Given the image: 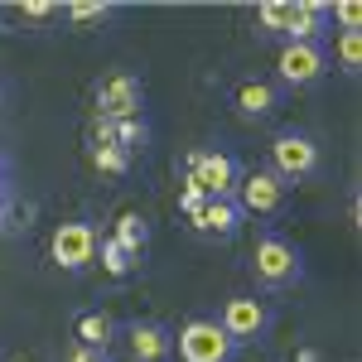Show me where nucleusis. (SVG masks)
<instances>
[{
	"mask_svg": "<svg viewBox=\"0 0 362 362\" xmlns=\"http://www.w3.org/2000/svg\"><path fill=\"white\" fill-rule=\"evenodd\" d=\"M251 271L256 280L266 285V290H285V285H295V280L305 276V256L295 242H285L280 232H266L256 251H251Z\"/></svg>",
	"mask_w": 362,
	"mask_h": 362,
	"instance_id": "f257e3e1",
	"label": "nucleus"
},
{
	"mask_svg": "<svg viewBox=\"0 0 362 362\" xmlns=\"http://www.w3.org/2000/svg\"><path fill=\"white\" fill-rule=\"evenodd\" d=\"M174 358L179 362H232L237 343L218 329V319H189L174 334Z\"/></svg>",
	"mask_w": 362,
	"mask_h": 362,
	"instance_id": "f03ea898",
	"label": "nucleus"
},
{
	"mask_svg": "<svg viewBox=\"0 0 362 362\" xmlns=\"http://www.w3.org/2000/svg\"><path fill=\"white\" fill-rule=\"evenodd\" d=\"M271 324H276V314L266 300H256V295H232L218 314V329H223L237 348H247V343H261V338L271 334Z\"/></svg>",
	"mask_w": 362,
	"mask_h": 362,
	"instance_id": "7ed1b4c3",
	"label": "nucleus"
},
{
	"mask_svg": "<svg viewBox=\"0 0 362 362\" xmlns=\"http://www.w3.org/2000/svg\"><path fill=\"white\" fill-rule=\"evenodd\" d=\"M314 169H319V145H314V136L285 126L271 140V174H276L280 184H295V179H309Z\"/></svg>",
	"mask_w": 362,
	"mask_h": 362,
	"instance_id": "20e7f679",
	"label": "nucleus"
},
{
	"mask_svg": "<svg viewBox=\"0 0 362 362\" xmlns=\"http://www.w3.org/2000/svg\"><path fill=\"white\" fill-rule=\"evenodd\" d=\"M237 179H242V169L227 150H194L189 155V184H198L208 198H232Z\"/></svg>",
	"mask_w": 362,
	"mask_h": 362,
	"instance_id": "39448f33",
	"label": "nucleus"
},
{
	"mask_svg": "<svg viewBox=\"0 0 362 362\" xmlns=\"http://www.w3.org/2000/svg\"><path fill=\"white\" fill-rule=\"evenodd\" d=\"M145 107V87H140L136 73H112L97 83V116L102 121H126V116H140Z\"/></svg>",
	"mask_w": 362,
	"mask_h": 362,
	"instance_id": "423d86ee",
	"label": "nucleus"
},
{
	"mask_svg": "<svg viewBox=\"0 0 362 362\" xmlns=\"http://www.w3.org/2000/svg\"><path fill=\"white\" fill-rule=\"evenodd\" d=\"M97 227L92 223H63L54 232V242H49V256H54L63 271H87L92 261H97Z\"/></svg>",
	"mask_w": 362,
	"mask_h": 362,
	"instance_id": "0eeeda50",
	"label": "nucleus"
},
{
	"mask_svg": "<svg viewBox=\"0 0 362 362\" xmlns=\"http://www.w3.org/2000/svg\"><path fill=\"white\" fill-rule=\"evenodd\" d=\"M276 73L285 87H309L329 73V54H324V44H285L276 58Z\"/></svg>",
	"mask_w": 362,
	"mask_h": 362,
	"instance_id": "6e6552de",
	"label": "nucleus"
},
{
	"mask_svg": "<svg viewBox=\"0 0 362 362\" xmlns=\"http://www.w3.org/2000/svg\"><path fill=\"white\" fill-rule=\"evenodd\" d=\"M237 208L242 213H261V218H271V213H280V203H285V184H280L271 169H256V174H247V179H237Z\"/></svg>",
	"mask_w": 362,
	"mask_h": 362,
	"instance_id": "1a4fd4ad",
	"label": "nucleus"
},
{
	"mask_svg": "<svg viewBox=\"0 0 362 362\" xmlns=\"http://www.w3.org/2000/svg\"><path fill=\"white\" fill-rule=\"evenodd\" d=\"M131 358L136 362H174V334L155 319L131 324Z\"/></svg>",
	"mask_w": 362,
	"mask_h": 362,
	"instance_id": "9d476101",
	"label": "nucleus"
},
{
	"mask_svg": "<svg viewBox=\"0 0 362 362\" xmlns=\"http://www.w3.org/2000/svg\"><path fill=\"white\" fill-rule=\"evenodd\" d=\"M242 218H247V213L237 208V198H208L189 223H194L198 237H232V232L242 227Z\"/></svg>",
	"mask_w": 362,
	"mask_h": 362,
	"instance_id": "9b49d317",
	"label": "nucleus"
},
{
	"mask_svg": "<svg viewBox=\"0 0 362 362\" xmlns=\"http://www.w3.org/2000/svg\"><path fill=\"white\" fill-rule=\"evenodd\" d=\"M324 29H329V5H324V0H290L285 44H319Z\"/></svg>",
	"mask_w": 362,
	"mask_h": 362,
	"instance_id": "f8f14e48",
	"label": "nucleus"
},
{
	"mask_svg": "<svg viewBox=\"0 0 362 362\" xmlns=\"http://www.w3.org/2000/svg\"><path fill=\"white\" fill-rule=\"evenodd\" d=\"M112 242L126 251V256H136V261H140V251L150 247V223H145L140 213H121L116 227H112Z\"/></svg>",
	"mask_w": 362,
	"mask_h": 362,
	"instance_id": "ddd939ff",
	"label": "nucleus"
},
{
	"mask_svg": "<svg viewBox=\"0 0 362 362\" xmlns=\"http://www.w3.org/2000/svg\"><path fill=\"white\" fill-rule=\"evenodd\" d=\"M112 334H116V324H112V314H102V309H87V314H78V343L83 348H112Z\"/></svg>",
	"mask_w": 362,
	"mask_h": 362,
	"instance_id": "4468645a",
	"label": "nucleus"
},
{
	"mask_svg": "<svg viewBox=\"0 0 362 362\" xmlns=\"http://www.w3.org/2000/svg\"><path fill=\"white\" fill-rule=\"evenodd\" d=\"M237 112H242V116H271V112H276V87L247 78V83L237 87Z\"/></svg>",
	"mask_w": 362,
	"mask_h": 362,
	"instance_id": "2eb2a0df",
	"label": "nucleus"
},
{
	"mask_svg": "<svg viewBox=\"0 0 362 362\" xmlns=\"http://www.w3.org/2000/svg\"><path fill=\"white\" fill-rule=\"evenodd\" d=\"M145 140H150L145 116H126V121H112V140L107 145H121L126 155H136V150H145Z\"/></svg>",
	"mask_w": 362,
	"mask_h": 362,
	"instance_id": "dca6fc26",
	"label": "nucleus"
},
{
	"mask_svg": "<svg viewBox=\"0 0 362 362\" xmlns=\"http://www.w3.org/2000/svg\"><path fill=\"white\" fill-rule=\"evenodd\" d=\"M97 256H102V271H107L112 280H126V276H131V271L140 266L136 256H126V251L116 247L112 237H107V242H97Z\"/></svg>",
	"mask_w": 362,
	"mask_h": 362,
	"instance_id": "f3484780",
	"label": "nucleus"
},
{
	"mask_svg": "<svg viewBox=\"0 0 362 362\" xmlns=\"http://www.w3.org/2000/svg\"><path fill=\"white\" fill-rule=\"evenodd\" d=\"M256 25L266 29V34H285V29H290V0H266V5H256Z\"/></svg>",
	"mask_w": 362,
	"mask_h": 362,
	"instance_id": "a211bd4d",
	"label": "nucleus"
},
{
	"mask_svg": "<svg viewBox=\"0 0 362 362\" xmlns=\"http://www.w3.org/2000/svg\"><path fill=\"white\" fill-rule=\"evenodd\" d=\"M92 169H102V174H126V169H131V155H126L121 145H92Z\"/></svg>",
	"mask_w": 362,
	"mask_h": 362,
	"instance_id": "6ab92c4d",
	"label": "nucleus"
},
{
	"mask_svg": "<svg viewBox=\"0 0 362 362\" xmlns=\"http://www.w3.org/2000/svg\"><path fill=\"white\" fill-rule=\"evenodd\" d=\"M338 63H343V73H358L362 68V34L358 29H343L338 34Z\"/></svg>",
	"mask_w": 362,
	"mask_h": 362,
	"instance_id": "aec40b11",
	"label": "nucleus"
},
{
	"mask_svg": "<svg viewBox=\"0 0 362 362\" xmlns=\"http://www.w3.org/2000/svg\"><path fill=\"white\" fill-rule=\"evenodd\" d=\"M107 15H116V5H107V0H78V5H68V20H78V25L107 20Z\"/></svg>",
	"mask_w": 362,
	"mask_h": 362,
	"instance_id": "412c9836",
	"label": "nucleus"
},
{
	"mask_svg": "<svg viewBox=\"0 0 362 362\" xmlns=\"http://www.w3.org/2000/svg\"><path fill=\"white\" fill-rule=\"evenodd\" d=\"M329 20H338L343 29H358L362 25V5L358 0H338V5H329Z\"/></svg>",
	"mask_w": 362,
	"mask_h": 362,
	"instance_id": "4be33fe9",
	"label": "nucleus"
},
{
	"mask_svg": "<svg viewBox=\"0 0 362 362\" xmlns=\"http://www.w3.org/2000/svg\"><path fill=\"white\" fill-rule=\"evenodd\" d=\"M203 203H208V194H203L198 184H189V179H184V189H179V213H184V218H194Z\"/></svg>",
	"mask_w": 362,
	"mask_h": 362,
	"instance_id": "5701e85b",
	"label": "nucleus"
},
{
	"mask_svg": "<svg viewBox=\"0 0 362 362\" xmlns=\"http://www.w3.org/2000/svg\"><path fill=\"white\" fill-rule=\"evenodd\" d=\"M63 5H54V0H29L25 5V20H54Z\"/></svg>",
	"mask_w": 362,
	"mask_h": 362,
	"instance_id": "b1692460",
	"label": "nucleus"
},
{
	"mask_svg": "<svg viewBox=\"0 0 362 362\" xmlns=\"http://www.w3.org/2000/svg\"><path fill=\"white\" fill-rule=\"evenodd\" d=\"M68 362H112V353H102V348H83V343H78V348L68 353Z\"/></svg>",
	"mask_w": 362,
	"mask_h": 362,
	"instance_id": "393cba45",
	"label": "nucleus"
},
{
	"mask_svg": "<svg viewBox=\"0 0 362 362\" xmlns=\"http://www.w3.org/2000/svg\"><path fill=\"white\" fill-rule=\"evenodd\" d=\"M295 362H319V348H300V353H295Z\"/></svg>",
	"mask_w": 362,
	"mask_h": 362,
	"instance_id": "a878e982",
	"label": "nucleus"
},
{
	"mask_svg": "<svg viewBox=\"0 0 362 362\" xmlns=\"http://www.w3.org/2000/svg\"><path fill=\"white\" fill-rule=\"evenodd\" d=\"M10 218H15V213H10V198H5V203H0V232L10 227Z\"/></svg>",
	"mask_w": 362,
	"mask_h": 362,
	"instance_id": "bb28decb",
	"label": "nucleus"
},
{
	"mask_svg": "<svg viewBox=\"0 0 362 362\" xmlns=\"http://www.w3.org/2000/svg\"><path fill=\"white\" fill-rule=\"evenodd\" d=\"M5 198H10V189H5V179H0V203H5Z\"/></svg>",
	"mask_w": 362,
	"mask_h": 362,
	"instance_id": "cd10ccee",
	"label": "nucleus"
},
{
	"mask_svg": "<svg viewBox=\"0 0 362 362\" xmlns=\"http://www.w3.org/2000/svg\"><path fill=\"white\" fill-rule=\"evenodd\" d=\"M0 179H5V160H0Z\"/></svg>",
	"mask_w": 362,
	"mask_h": 362,
	"instance_id": "c85d7f7f",
	"label": "nucleus"
},
{
	"mask_svg": "<svg viewBox=\"0 0 362 362\" xmlns=\"http://www.w3.org/2000/svg\"><path fill=\"white\" fill-rule=\"evenodd\" d=\"M0 102H5V92H0Z\"/></svg>",
	"mask_w": 362,
	"mask_h": 362,
	"instance_id": "c756f323",
	"label": "nucleus"
}]
</instances>
